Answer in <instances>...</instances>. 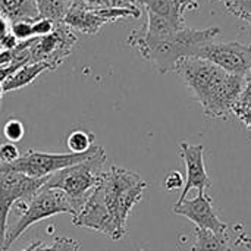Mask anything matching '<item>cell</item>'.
<instances>
[{
	"label": "cell",
	"mask_w": 251,
	"mask_h": 251,
	"mask_svg": "<svg viewBox=\"0 0 251 251\" xmlns=\"http://www.w3.org/2000/svg\"><path fill=\"white\" fill-rule=\"evenodd\" d=\"M221 34V28L210 26L204 29L187 28L175 31L165 40L156 41L143 47L138 53L151 63L159 74L176 72L178 65L188 57H196L197 53Z\"/></svg>",
	"instance_id": "obj_1"
},
{
	"label": "cell",
	"mask_w": 251,
	"mask_h": 251,
	"mask_svg": "<svg viewBox=\"0 0 251 251\" xmlns=\"http://www.w3.org/2000/svg\"><path fill=\"white\" fill-rule=\"evenodd\" d=\"M147 182L129 169L112 166L104 171L100 182L96 185L104 206L115 221L119 232L126 235V221L134 206L143 199Z\"/></svg>",
	"instance_id": "obj_2"
},
{
	"label": "cell",
	"mask_w": 251,
	"mask_h": 251,
	"mask_svg": "<svg viewBox=\"0 0 251 251\" xmlns=\"http://www.w3.org/2000/svg\"><path fill=\"white\" fill-rule=\"evenodd\" d=\"M106 162L104 149L101 146H94V151L87 160L54 172L49 176L46 187L63 191L72 203L74 216H76L91 191L100 182Z\"/></svg>",
	"instance_id": "obj_3"
},
{
	"label": "cell",
	"mask_w": 251,
	"mask_h": 251,
	"mask_svg": "<svg viewBox=\"0 0 251 251\" xmlns=\"http://www.w3.org/2000/svg\"><path fill=\"white\" fill-rule=\"evenodd\" d=\"M19 215L18 221L12 228H7L4 237V251L21 237L24 235L34 224H38L44 219H49L54 215H71L74 218L75 212L68 196L56 188L43 187L37 194H34L26 201H19L18 206Z\"/></svg>",
	"instance_id": "obj_4"
},
{
	"label": "cell",
	"mask_w": 251,
	"mask_h": 251,
	"mask_svg": "<svg viewBox=\"0 0 251 251\" xmlns=\"http://www.w3.org/2000/svg\"><path fill=\"white\" fill-rule=\"evenodd\" d=\"M49 181L47 178H29L16 172H0V251H4L7 218L13 204L29 200Z\"/></svg>",
	"instance_id": "obj_5"
},
{
	"label": "cell",
	"mask_w": 251,
	"mask_h": 251,
	"mask_svg": "<svg viewBox=\"0 0 251 251\" xmlns=\"http://www.w3.org/2000/svg\"><path fill=\"white\" fill-rule=\"evenodd\" d=\"M176 72L181 75L182 81L190 88L201 107L209 101V99L213 96L228 74L219 66L200 57L184 59L178 65Z\"/></svg>",
	"instance_id": "obj_6"
},
{
	"label": "cell",
	"mask_w": 251,
	"mask_h": 251,
	"mask_svg": "<svg viewBox=\"0 0 251 251\" xmlns=\"http://www.w3.org/2000/svg\"><path fill=\"white\" fill-rule=\"evenodd\" d=\"M196 57L204 59L222 71L247 76L251 69V47L250 44H241L237 41L229 43H209L206 44Z\"/></svg>",
	"instance_id": "obj_7"
},
{
	"label": "cell",
	"mask_w": 251,
	"mask_h": 251,
	"mask_svg": "<svg viewBox=\"0 0 251 251\" xmlns=\"http://www.w3.org/2000/svg\"><path fill=\"white\" fill-rule=\"evenodd\" d=\"M72 224L79 228H88L97 231L113 241L124 238V235L119 232L115 221L112 219L107 207L104 206L96 188L91 191V194L88 196V199L85 200L84 206L76 213V216L72 218Z\"/></svg>",
	"instance_id": "obj_8"
},
{
	"label": "cell",
	"mask_w": 251,
	"mask_h": 251,
	"mask_svg": "<svg viewBox=\"0 0 251 251\" xmlns=\"http://www.w3.org/2000/svg\"><path fill=\"white\" fill-rule=\"evenodd\" d=\"M179 153H181V159L185 163L187 178L184 181L181 196L175 204H179L184 200H187V194L190 190L196 188L199 193H204L206 188L212 185V181L209 178V174L206 171V163H204V146L190 144L187 141H182L179 144Z\"/></svg>",
	"instance_id": "obj_9"
},
{
	"label": "cell",
	"mask_w": 251,
	"mask_h": 251,
	"mask_svg": "<svg viewBox=\"0 0 251 251\" xmlns=\"http://www.w3.org/2000/svg\"><path fill=\"white\" fill-rule=\"evenodd\" d=\"M172 212L179 216H185L196 225V228L210 229L218 234H228L229 231V225L222 222L215 213L212 199L206 193H199L197 197L175 204Z\"/></svg>",
	"instance_id": "obj_10"
},
{
	"label": "cell",
	"mask_w": 251,
	"mask_h": 251,
	"mask_svg": "<svg viewBox=\"0 0 251 251\" xmlns=\"http://www.w3.org/2000/svg\"><path fill=\"white\" fill-rule=\"evenodd\" d=\"M54 68L49 62H34L21 66L13 75H10L1 85L4 93L16 91L22 87L29 85L37 76H40L44 71H53Z\"/></svg>",
	"instance_id": "obj_11"
},
{
	"label": "cell",
	"mask_w": 251,
	"mask_h": 251,
	"mask_svg": "<svg viewBox=\"0 0 251 251\" xmlns=\"http://www.w3.org/2000/svg\"><path fill=\"white\" fill-rule=\"evenodd\" d=\"M196 244L193 251H229V237L228 234H218L210 229L194 228Z\"/></svg>",
	"instance_id": "obj_12"
},
{
	"label": "cell",
	"mask_w": 251,
	"mask_h": 251,
	"mask_svg": "<svg viewBox=\"0 0 251 251\" xmlns=\"http://www.w3.org/2000/svg\"><path fill=\"white\" fill-rule=\"evenodd\" d=\"M22 251H81L79 244L68 237H56L50 243L38 240Z\"/></svg>",
	"instance_id": "obj_13"
},
{
	"label": "cell",
	"mask_w": 251,
	"mask_h": 251,
	"mask_svg": "<svg viewBox=\"0 0 251 251\" xmlns=\"http://www.w3.org/2000/svg\"><path fill=\"white\" fill-rule=\"evenodd\" d=\"M66 146L71 153L82 154L94 146V134L85 129H74L66 138Z\"/></svg>",
	"instance_id": "obj_14"
},
{
	"label": "cell",
	"mask_w": 251,
	"mask_h": 251,
	"mask_svg": "<svg viewBox=\"0 0 251 251\" xmlns=\"http://www.w3.org/2000/svg\"><path fill=\"white\" fill-rule=\"evenodd\" d=\"M141 4L146 7L147 12H153L156 15H162V16H168V18H174L176 21H181L184 22L182 19L176 18L171 9V4H169V0H140Z\"/></svg>",
	"instance_id": "obj_15"
},
{
	"label": "cell",
	"mask_w": 251,
	"mask_h": 251,
	"mask_svg": "<svg viewBox=\"0 0 251 251\" xmlns=\"http://www.w3.org/2000/svg\"><path fill=\"white\" fill-rule=\"evenodd\" d=\"M32 22H34V21H26V19L13 21V24H12V26H10V34H12L18 41H26V40L34 38Z\"/></svg>",
	"instance_id": "obj_16"
},
{
	"label": "cell",
	"mask_w": 251,
	"mask_h": 251,
	"mask_svg": "<svg viewBox=\"0 0 251 251\" xmlns=\"http://www.w3.org/2000/svg\"><path fill=\"white\" fill-rule=\"evenodd\" d=\"M3 135L9 143H18L25 135V126L19 119H9L3 126Z\"/></svg>",
	"instance_id": "obj_17"
},
{
	"label": "cell",
	"mask_w": 251,
	"mask_h": 251,
	"mask_svg": "<svg viewBox=\"0 0 251 251\" xmlns=\"http://www.w3.org/2000/svg\"><path fill=\"white\" fill-rule=\"evenodd\" d=\"M229 13L243 19L244 16H251V0H224Z\"/></svg>",
	"instance_id": "obj_18"
},
{
	"label": "cell",
	"mask_w": 251,
	"mask_h": 251,
	"mask_svg": "<svg viewBox=\"0 0 251 251\" xmlns=\"http://www.w3.org/2000/svg\"><path fill=\"white\" fill-rule=\"evenodd\" d=\"M246 109H251V78H246V85L232 109V113L235 110H246Z\"/></svg>",
	"instance_id": "obj_19"
},
{
	"label": "cell",
	"mask_w": 251,
	"mask_h": 251,
	"mask_svg": "<svg viewBox=\"0 0 251 251\" xmlns=\"http://www.w3.org/2000/svg\"><path fill=\"white\" fill-rule=\"evenodd\" d=\"M54 29V22L50 19H44V18H38L37 21L32 22V31H34V37H46L50 35Z\"/></svg>",
	"instance_id": "obj_20"
},
{
	"label": "cell",
	"mask_w": 251,
	"mask_h": 251,
	"mask_svg": "<svg viewBox=\"0 0 251 251\" xmlns=\"http://www.w3.org/2000/svg\"><path fill=\"white\" fill-rule=\"evenodd\" d=\"M19 150L15 143H4L0 146V163H10L19 157Z\"/></svg>",
	"instance_id": "obj_21"
},
{
	"label": "cell",
	"mask_w": 251,
	"mask_h": 251,
	"mask_svg": "<svg viewBox=\"0 0 251 251\" xmlns=\"http://www.w3.org/2000/svg\"><path fill=\"white\" fill-rule=\"evenodd\" d=\"M184 181H185V179L182 178L181 172L174 171V172H171V174H168V175H166L163 185H165V188H166L168 191L182 190V187H184Z\"/></svg>",
	"instance_id": "obj_22"
},
{
	"label": "cell",
	"mask_w": 251,
	"mask_h": 251,
	"mask_svg": "<svg viewBox=\"0 0 251 251\" xmlns=\"http://www.w3.org/2000/svg\"><path fill=\"white\" fill-rule=\"evenodd\" d=\"M18 40L10 34V31H9V34H6L3 38H1V41H0V47H1V50H13L16 46H18Z\"/></svg>",
	"instance_id": "obj_23"
},
{
	"label": "cell",
	"mask_w": 251,
	"mask_h": 251,
	"mask_svg": "<svg viewBox=\"0 0 251 251\" xmlns=\"http://www.w3.org/2000/svg\"><path fill=\"white\" fill-rule=\"evenodd\" d=\"M235 116H238V119H241V122H244V125L249 128L251 134V109H246V110H235L234 112Z\"/></svg>",
	"instance_id": "obj_24"
},
{
	"label": "cell",
	"mask_w": 251,
	"mask_h": 251,
	"mask_svg": "<svg viewBox=\"0 0 251 251\" xmlns=\"http://www.w3.org/2000/svg\"><path fill=\"white\" fill-rule=\"evenodd\" d=\"M199 1L200 0H181V13L184 15L185 12L197 9L199 7Z\"/></svg>",
	"instance_id": "obj_25"
},
{
	"label": "cell",
	"mask_w": 251,
	"mask_h": 251,
	"mask_svg": "<svg viewBox=\"0 0 251 251\" xmlns=\"http://www.w3.org/2000/svg\"><path fill=\"white\" fill-rule=\"evenodd\" d=\"M9 31H10V26L7 24V19L0 13V41L6 34H9Z\"/></svg>",
	"instance_id": "obj_26"
},
{
	"label": "cell",
	"mask_w": 251,
	"mask_h": 251,
	"mask_svg": "<svg viewBox=\"0 0 251 251\" xmlns=\"http://www.w3.org/2000/svg\"><path fill=\"white\" fill-rule=\"evenodd\" d=\"M243 21H247V22L250 24V26H251V16H244V18H243ZM250 47H251V44H250Z\"/></svg>",
	"instance_id": "obj_27"
},
{
	"label": "cell",
	"mask_w": 251,
	"mask_h": 251,
	"mask_svg": "<svg viewBox=\"0 0 251 251\" xmlns=\"http://www.w3.org/2000/svg\"><path fill=\"white\" fill-rule=\"evenodd\" d=\"M3 93H4V90H3V85L0 84V99H1V96H3Z\"/></svg>",
	"instance_id": "obj_28"
},
{
	"label": "cell",
	"mask_w": 251,
	"mask_h": 251,
	"mask_svg": "<svg viewBox=\"0 0 251 251\" xmlns=\"http://www.w3.org/2000/svg\"><path fill=\"white\" fill-rule=\"evenodd\" d=\"M246 78H251V69H250V72L247 74V76H246Z\"/></svg>",
	"instance_id": "obj_29"
}]
</instances>
